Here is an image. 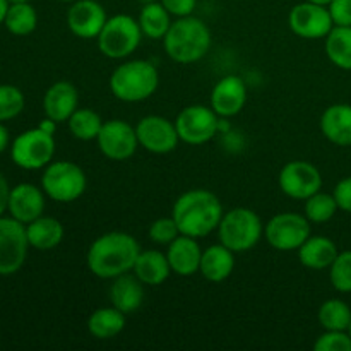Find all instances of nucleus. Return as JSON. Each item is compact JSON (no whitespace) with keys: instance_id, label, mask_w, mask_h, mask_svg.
Listing matches in <instances>:
<instances>
[{"instance_id":"obj_1","label":"nucleus","mask_w":351,"mask_h":351,"mask_svg":"<svg viewBox=\"0 0 351 351\" xmlns=\"http://www.w3.org/2000/svg\"><path fill=\"white\" fill-rule=\"evenodd\" d=\"M141 250L130 233L108 232L93 240L86 254V264L99 280H115L117 276L132 273Z\"/></svg>"},{"instance_id":"obj_2","label":"nucleus","mask_w":351,"mask_h":351,"mask_svg":"<svg viewBox=\"0 0 351 351\" xmlns=\"http://www.w3.org/2000/svg\"><path fill=\"white\" fill-rule=\"evenodd\" d=\"M223 206L218 195L206 189H191L178 195L171 216L182 235L204 239L216 232L221 221Z\"/></svg>"},{"instance_id":"obj_3","label":"nucleus","mask_w":351,"mask_h":351,"mask_svg":"<svg viewBox=\"0 0 351 351\" xmlns=\"http://www.w3.org/2000/svg\"><path fill=\"white\" fill-rule=\"evenodd\" d=\"M211 29L195 16L177 17L163 38L168 57L177 64H195L208 55L211 48Z\"/></svg>"},{"instance_id":"obj_4","label":"nucleus","mask_w":351,"mask_h":351,"mask_svg":"<svg viewBox=\"0 0 351 351\" xmlns=\"http://www.w3.org/2000/svg\"><path fill=\"white\" fill-rule=\"evenodd\" d=\"M110 91L123 103H139L151 98L160 88V72L149 60L136 58L117 65L110 75Z\"/></svg>"},{"instance_id":"obj_5","label":"nucleus","mask_w":351,"mask_h":351,"mask_svg":"<svg viewBox=\"0 0 351 351\" xmlns=\"http://www.w3.org/2000/svg\"><path fill=\"white\" fill-rule=\"evenodd\" d=\"M219 242L235 254L252 250L264 237V225L254 209L233 208L223 215L218 226Z\"/></svg>"},{"instance_id":"obj_6","label":"nucleus","mask_w":351,"mask_h":351,"mask_svg":"<svg viewBox=\"0 0 351 351\" xmlns=\"http://www.w3.org/2000/svg\"><path fill=\"white\" fill-rule=\"evenodd\" d=\"M144 38L139 21L129 14H115L108 17L98 34V48L105 57L112 60H122L130 57L139 48Z\"/></svg>"},{"instance_id":"obj_7","label":"nucleus","mask_w":351,"mask_h":351,"mask_svg":"<svg viewBox=\"0 0 351 351\" xmlns=\"http://www.w3.org/2000/svg\"><path fill=\"white\" fill-rule=\"evenodd\" d=\"M88 187L84 170L74 161L60 160L47 165L41 175V189L51 201L69 204L81 197Z\"/></svg>"},{"instance_id":"obj_8","label":"nucleus","mask_w":351,"mask_h":351,"mask_svg":"<svg viewBox=\"0 0 351 351\" xmlns=\"http://www.w3.org/2000/svg\"><path fill=\"white\" fill-rule=\"evenodd\" d=\"M53 156L55 137L43 132L40 127L24 130L10 146V158L14 165L23 170H41L53 161Z\"/></svg>"},{"instance_id":"obj_9","label":"nucleus","mask_w":351,"mask_h":351,"mask_svg":"<svg viewBox=\"0 0 351 351\" xmlns=\"http://www.w3.org/2000/svg\"><path fill=\"white\" fill-rule=\"evenodd\" d=\"M312 223L300 213H280L264 225V239L281 252L298 250L312 235Z\"/></svg>"},{"instance_id":"obj_10","label":"nucleus","mask_w":351,"mask_h":351,"mask_svg":"<svg viewBox=\"0 0 351 351\" xmlns=\"http://www.w3.org/2000/svg\"><path fill=\"white\" fill-rule=\"evenodd\" d=\"M29 247L26 225L12 216H0V276H12L21 271Z\"/></svg>"},{"instance_id":"obj_11","label":"nucleus","mask_w":351,"mask_h":351,"mask_svg":"<svg viewBox=\"0 0 351 351\" xmlns=\"http://www.w3.org/2000/svg\"><path fill=\"white\" fill-rule=\"evenodd\" d=\"M219 122L221 119L211 106L191 105L178 113L175 127L182 143L201 146L219 132Z\"/></svg>"},{"instance_id":"obj_12","label":"nucleus","mask_w":351,"mask_h":351,"mask_svg":"<svg viewBox=\"0 0 351 351\" xmlns=\"http://www.w3.org/2000/svg\"><path fill=\"white\" fill-rule=\"evenodd\" d=\"M278 185L287 197L305 201L321 191L322 175L311 161L291 160L280 170Z\"/></svg>"},{"instance_id":"obj_13","label":"nucleus","mask_w":351,"mask_h":351,"mask_svg":"<svg viewBox=\"0 0 351 351\" xmlns=\"http://www.w3.org/2000/svg\"><path fill=\"white\" fill-rule=\"evenodd\" d=\"M288 24L290 29L304 40H322L335 27L328 5L308 0L293 5L288 14Z\"/></svg>"},{"instance_id":"obj_14","label":"nucleus","mask_w":351,"mask_h":351,"mask_svg":"<svg viewBox=\"0 0 351 351\" xmlns=\"http://www.w3.org/2000/svg\"><path fill=\"white\" fill-rule=\"evenodd\" d=\"M96 143H98L103 156L112 161L130 160L139 147L136 127L119 119L103 123L101 130L96 137Z\"/></svg>"},{"instance_id":"obj_15","label":"nucleus","mask_w":351,"mask_h":351,"mask_svg":"<svg viewBox=\"0 0 351 351\" xmlns=\"http://www.w3.org/2000/svg\"><path fill=\"white\" fill-rule=\"evenodd\" d=\"M139 147L153 154H168L177 149L178 137L175 122L161 115H146L136 125Z\"/></svg>"},{"instance_id":"obj_16","label":"nucleus","mask_w":351,"mask_h":351,"mask_svg":"<svg viewBox=\"0 0 351 351\" xmlns=\"http://www.w3.org/2000/svg\"><path fill=\"white\" fill-rule=\"evenodd\" d=\"M67 27L81 40H96L105 26L108 14L98 0H75L67 10Z\"/></svg>"},{"instance_id":"obj_17","label":"nucleus","mask_w":351,"mask_h":351,"mask_svg":"<svg viewBox=\"0 0 351 351\" xmlns=\"http://www.w3.org/2000/svg\"><path fill=\"white\" fill-rule=\"evenodd\" d=\"M247 84L239 75H225L213 88L209 106L219 119H232L239 115L247 103Z\"/></svg>"},{"instance_id":"obj_18","label":"nucleus","mask_w":351,"mask_h":351,"mask_svg":"<svg viewBox=\"0 0 351 351\" xmlns=\"http://www.w3.org/2000/svg\"><path fill=\"white\" fill-rule=\"evenodd\" d=\"M45 197H47V194L38 185L27 184V182L17 184L16 187H10L7 211L14 219L21 221L23 225H27V223L43 216L45 204H47Z\"/></svg>"},{"instance_id":"obj_19","label":"nucleus","mask_w":351,"mask_h":351,"mask_svg":"<svg viewBox=\"0 0 351 351\" xmlns=\"http://www.w3.org/2000/svg\"><path fill=\"white\" fill-rule=\"evenodd\" d=\"M79 108V91L72 82L57 81L47 89L43 96L45 117L57 123L67 122Z\"/></svg>"},{"instance_id":"obj_20","label":"nucleus","mask_w":351,"mask_h":351,"mask_svg":"<svg viewBox=\"0 0 351 351\" xmlns=\"http://www.w3.org/2000/svg\"><path fill=\"white\" fill-rule=\"evenodd\" d=\"M167 257L170 263L171 273L178 276H194L199 273L202 257V247L197 239L189 235H178L170 245L167 247Z\"/></svg>"},{"instance_id":"obj_21","label":"nucleus","mask_w":351,"mask_h":351,"mask_svg":"<svg viewBox=\"0 0 351 351\" xmlns=\"http://www.w3.org/2000/svg\"><path fill=\"white\" fill-rule=\"evenodd\" d=\"M144 287L146 285L134 273H125L117 276L110 285V302L115 308L125 315L134 314L143 307Z\"/></svg>"},{"instance_id":"obj_22","label":"nucleus","mask_w":351,"mask_h":351,"mask_svg":"<svg viewBox=\"0 0 351 351\" xmlns=\"http://www.w3.org/2000/svg\"><path fill=\"white\" fill-rule=\"evenodd\" d=\"M321 132L329 143L336 146H351V105L335 103L321 115Z\"/></svg>"},{"instance_id":"obj_23","label":"nucleus","mask_w":351,"mask_h":351,"mask_svg":"<svg viewBox=\"0 0 351 351\" xmlns=\"http://www.w3.org/2000/svg\"><path fill=\"white\" fill-rule=\"evenodd\" d=\"M233 269H235V252L223 245L221 242L202 250L199 273L206 281L223 283L232 276Z\"/></svg>"},{"instance_id":"obj_24","label":"nucleus","mask_w":351,"mask_h":351,"mask_svg":"<svg viewBox=\"0 0 351 351\" xmlns=\"http://www.w3.org/2000/svg\"><path fill=\"white\" fill-rule=\"evenodd\" d=\"M297 252L302 266H305L307 269L324 271L331 267L339 250L329 237L311 235Z\"/></svg>"},{"instance_id":"obj_25","label":"nucleus","mask_w":351,"mask_h":351,"mask_svg":"<svg viewBox=\"0 0 351 351\" xmlns=\"http://www.w3.org/2000/svg\"><path fill=\"white\" fill-rule=\"evenodd\" d=\"M132 273L146 287H160L171 274V267L170 263H168L167 252H161L158 249L141 250Z\"/></svg>"},{"instance_id":"obj_26","label":"nucleus","mask_w":351,"mask_h":351,"mask_svg":"<svg viewBox=\"0 0 351 351\" xmlns=\"http://www.w3.org/2000/svg\"><path fill=\"white\" fill-rule=\"evenodd\" d=\"M27 242L36 250H51L58 247L64 240L65 228L57 218L51 216H40L34 221L26 225Z\"/></svg>"},{"instance_id":"obj_27","label":"nucleus","mask_w":351,"mask_h":351,"mask_svg":"<svg viewBox=\"0 0 351 351\" xmlns=\"http://www.w3.org/2000/svg\"><path fill=\"white\" fill-rule=\"evenodd\" d=\"M86 326H88V332L93 338L106 341V339L117 338L125 329V314L113 305L99 307L89 315Z\"/></svg>"},{"instance_id":"obj_28","label":"nucleus","mask_w":351,"mask_h":351,"mask_svg":"<svg viewBox=\"0 0 351 351\" xmlns=\"http://www.w3.org/2000/svg\"><path fill=\"white\" fill-rule=\"evenodd\" d=\"M137 21H139L141 31H143L144 36L156 41H163L168 29H170L171 23H173L171 21V14L165 9L160 0L143 3V9H141Z\"/></svg>"},{"instance_id":"obj_29","label":"nucleus","mask_w":351,"mask_h":351,"mask_svg":"<svg viewBox=\"0 0 351 351\" xmlns=\"http://www.w3.org/2000/svg\"><path fill=\"white\" fill-rule=\"evenodd\" d=\"M326 55L332 65L351 71V26H335L324 38Z\"/></svg>"},{"instance_id":"obj_30","label":"nucleus","mask_w":351,"mask_h":351,"mask_svg":"<svg viewBox=\"0 0 351 351\" xmlns=\"http://www.w3.org/2000/svg\"><path fill=\"white\" fill-rule=\"evenodd\" d=\"M3 24L14 36H27L38 26L36 9L31 2H10Z\"/></svg>"},{"instance_id":"obj_31","label":"nucleus","mask_w":351,"mask_h":351,"mask_svg":"<svg viewBox=\"0 0 351 351\" xmlns=\"http://www.w3.org/2000/svg\"><path fill=\"white\" fill-rule=\"evenodd\" d=\"M317 319L324 331H348L351 324V308L346 302L331 298L319 307Z\"/></svg>"},{"instance_id":"obj_32","label":"nucleus","mask_w":351,"mask_h":351,"mask_svg":"<svg viewBox=\"0 0 351 351\" xmlns=\"http://www.w3.org/2000/svg\"><path fill=\"white\" fill-rule=\"evenodd\" d=\"M103 123L99 113L91 108H77L67 120L69 130L79 141H96Z\"/></svg>"},{"instance_id":"obj_33","label":"nucleus","mask_w":351,"mask_h":351,"mask_svg":"<svg viewBox=\"0 0 351 351\" xmlns=\"http://www.w3.org/2000/svg\"><path fill=\"white\" fill-rule=\"evenodd\" d=\"M304 206V215L307 216V219L315 225H322V223H328L335 218L336 213L339 211L338 202H336L335 195L326 194V192H315L314 195H311L308 199H305Z\"/></svg>"},{"instance_id":"obj_34","label":"nucleus","mask_w":351,"mask_h":351,"mask_svg":"<svg viewBox=\"0 0 351 351\" xmlns=\"http://www.w3.org/2000/svg\"><path fill=\"white\" fill-rule=\"evenodd\" d=\"M24 106L26 98L17 86L0 84V122H9L19 117Z\"/></svg>"},{"instance_id":"obj_35","label":"nucleus","mask_w":351,"mask_h":351,"mask_svg":"<svg viewBox=\"0 0 351 351\" xmlns=\"http://www.w3.org/2000/svg\"><path fill=\"white\" fill-rule=\"evenodd\" d=\"M329 280L339 293H351V250H343L329 267Z\"/></svg>"},{"instance_id":"obj_36","label":"nucleus","mask_w":351,"mask_h":351,"mask_svg":"<svg viewBox=\"0 0 351 351\" xmlns=\"http://www.w3.org/2000/svg\"><path fill=\"white\" fill-rule=\"evenodd\" d=\"M147 235H149V239L156 245L168 247L182 233L178 230L177 223H175L173 216H165V218H158L151 223L149 230H147Z\"/></svg>"},{"instance_id":"obj_37","label":"nucleus","mask_w":351,"mask_h":351,"mask_svg":"<svg viewBox=\"0 0 351 351\" xmlns=\"http://www.w3.org/2000/svg\"><path fill=\"white\" fill-rule=\"evenodd\" d=\"M315 351H351L348 331H324L314 343Z\"/></svg>"},{"instance_id":"obj_38","label":"nucleus","mask_w":351,"mask_h":351,"mask_svg":"<svg viewBox=\"0 0 351 351\" xmlns=\"http://www.w3.org/2000/svg\"><path fill=\"white\" fill-rule=\"evenodd\" d=\"M328 9L335 26H351V0H331Z\"/></svg>"},{"instance_id":"obj_39","label":"nucleus","mask_w":351,"mask_h":351,"mask_svg":"<svg viewBox=\"0 0 351 351\" xmlns=\"http://www.w3.org/2000/svg\"><path fill=\"white\" fill-rule=\"evenodd\" d=\"M160 2L173 17L192 16L197 7V0H160Z\"/></svg>"},{"instance_id":"obj_40","label":"nucleus","mask_w":351,"mask_h":351,"mask_svg":"<svg viewBox=\"0 0 351 351\" xmlns=\"http://www.w3.org/2000/svg\"><path fill=\"white\" fill-rule=\"evenodd\" d=\"M332 195H335L336 202H338V208L351 215V177L339 180L336 184Z\"/></svg>"},{"instance_id":"obj_41","label":"nucleus","mask_w":351,"mask_h":351,"mask_svg":"<svg viewBox=\"0 0 351 351\" xmlns=\"http://www.w3.org/2000/svg\"><path fill=\"white\" fill-rule=\"evenodd\" d=\"M9 182H7V178L0 173V216H3V213L7 211V206H9Z\"/></svg>"},{"instance_id":"obj_42","label":"nucleus","mask_w":351,"mask_h":351,"mask_svg":"<svg viewBox=\"0 0 351 351\" xmlns=\"http://www.w3.org/2000/svg\"><path fill=\"white\" fill-rule=\"evenodd\" d=\"M57 125H58V123L55 122V120L48 119V117H45V119L41 120L40 123H38V127H40V129L43 130V132L51 134V136H55V132H57Z\"/></svg>"},{"instance_id":"obj_43","label":"nucleus","mask_w":351,"mask_h":351,"mask_svg":"<svg viewBox=\"0 0 351 351\" xmlns=\"http://www.w3.org/2000/svg\"><path fill=\"white\" fill-rule=\"evenodd\" d=\"M7 146H9V130L3 122H0V154L7 149Z\"/></svg>"},{"instance_id":"obj_44","label":"nucleus","mask_w":351,"mask_h":351,"mask_svg":"<svg viewBox=\"0 0 351 351\" xmlns=\"http://www.w3.org/2000/svg\"><path fill=\"white\" fill-rule=\"evenodd\" d=\"M9 5H10L9 0H0V24H3V21H5Z\"/></svg>"},{"instance_id":"obj_45","label":"nucleus","mask_w":351,"mask_h":351,"mask_svg":"<svg viewBox=\"0 0 351 351\" xmlns=\"http://www.w3.org/2000/svg\"><path fill=\"white\" fill-rule=\"evenodd\" d=\"M308 2H315V3H322V5H328L331 0H308Z\"/></svg>"},{"instance_id":"obj_46","label":"nucleus","mask_w":351,"mask_h":351,"mask_svg":"<svg viewBox=\"0 0 351 351\" xmlns=\"http://www.w3.org/2000/svg\"><path fill=\"white\" fill-rule=\"evenodd\" d=\"M9 2H31V0H9Z\"/></svg>"},{"instance_id":"obj_47","label":"nucleus","mask_w":351,"mask_h":351,"mask_svg":"<svg viewBox=\"0 0 351 351\" xmlns=\"http://www.w3.org/2000/svg\"><path fill=\"white\" fill-rule=\"evenodd\" d=\"M58 2H65V3H72V2H75V0H58Z\"/></svg>"},{"instance_id":"obj_48","label":"nucleus","mask_w":351,"mask_h":351,"mask_svg":"<svg viewBox=\"0 0 351 351\" xmlns=\"http://www.w3.org/2000/svg\"><path fill=\"white\" fill-rule=\"evenodd\" d=\"M137 2H141V3H147V2H154V0H137Z\"/></svg>"},{"instance_id":"obj_49","label":"nucleus","mask_w":351,"mask_h":351,"mask_svg":"<svg viewBox=\"0 0 351 351\" xmlns=\"http://www.w3.org/2000/svg\"><path fill=\"white\" fill-rule=\"evenodd\" d=\"M348 332H350V336H351V324H350V328H348Z\"/></svg>"}]
</instances>
